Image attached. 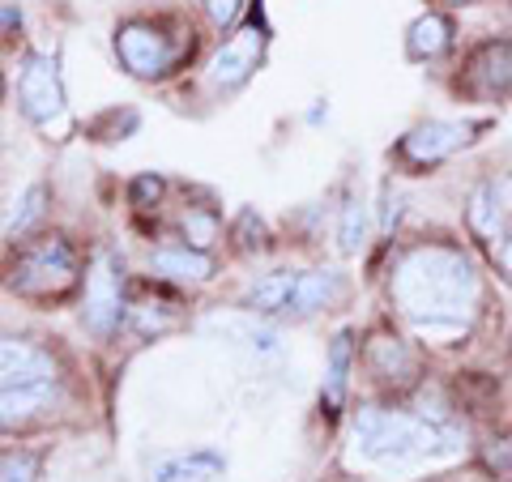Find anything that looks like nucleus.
Segmentation results:
<instances>
[{
  "label": "nucleus",
  "instance_id": "412c9836",
  "mask_svg": "<svg viewBox=\"0 0 512 482\" xmlns=\"http://www.w3.org/2000/svg\"><path fill=\"white\" fill-rule=\"evenodd\" d=\"M367 239H372V205L359 192H350L338 210V248L346 256H359L367 248Z\"/></svg>",
  "mask_w": 512,
  "mask_h": 482
},
{
  "label": "nucleus",
  "instance_id": "9d476101",
  "mask_svg": "<svg viewBox=\"0 0 512 482\" xmlns=\"http://www.w3.org/2000/svg\"><path fill=\"white\" fill-rule=\"evenodd\" d=\"M466 227L478 244L500 248L512 231V171L483 175L466 197Z\"/></svg>",
  "mask_w": 512,
  "mask_h": 482
},
{
  "label": "nucleus",
  "instance_id": "a211bd4d",
  "mask_svg": "<svg viewBox=\"0 0 512 482\" xmlns=\"http://www.w3.org/2000/svg\"><path fill=\"white\" fill-rule=\"evenodd\" d=\"M222 470H227V461H222L218 453L197 448V453H175V457L154 461L150 482H214Z\"/></svg>",
  "mask_w": 512,
  "mask_h": 482
},
{
  "label": "nucleus",
  "instance_id": "c85d7f7f",
  "mask_svg": "<svg viewBox=\"0 0 512 482\" xmlns=\"http://www.w3.org/2000/svg\"><path fill=\"white\" fill-rule=\"evenodd\" d=\"M491 256H495V269H500V278L512 286V231L504 235L500 248H491Z\"/></svg>",
  "mask_w": 512,
  "mask_h": 482
},
{
  "label": "nucleus",
  "instance_id": "aec40b11",
  "mask_svg": "<svg viewBox=\"0 0 512 482\" xmlns=\"http://www.w3.org/2000/svg\"><path fill=\"white\" fill-rule=\"evenodd\" d=\"M47 205H52V188L47 184H30L18 201L9 205V214H5V239L9 244H18V239H26L30 231L43 222L47 214Z\"/></svg>",
  "mask_w": 512,
  "mask_h": 482
},
{
  "label": "nucleus",
  "instance_id": "f03ea898",
  "mask_svg": "<svg viewBox=\"0 0 512 482\" xmlns=\"http://www.w3.org/2000/svg\"><path fill=\"white\" fill-rule=\"evenodd\" d=\"M457 448H466V436L444 431L419 410L359 406L350 423V457L359 465H380V470H410L414 461L457 453Z\"/></svg>",
  "mask_w": 512,
  "mask_h": 482
},
{
  "label": "nucleus",
  "instance_id": "9b49d317",
  "mask_svg": "<svg viewBox=\"0 0 512 482\" xmlns=\"http://www.w3.org/2000/svg\"><path fill=\"white\" fill-rule=\"evenodd\" d=\"M457 90L474 103H504L512 99V39H483L466 56Z\"/></svg>",
  "mask_w": 512,
  "mask_h": 482
},
{
  "label": "nucleus",
  "instance_id": "2eb2a0df",
  "mask_svg": "<svg viewBox=\"0 0 512 482\" xmlns=\"http://www.w3.org/2000/svg\"><path fill=\"white\" fill-rule=\"evenodd\" d=\"M346 273L338 269H299V286H295V299L286 308V320H308L316 312H329L346 299Z\"/></svg>",
  "mask_w": 512,
  "mask_h": 482
},
{
  "label": "nucleus",
  "instance_id": "ddd939ff",
  "mask_svg": "<svg viewBox=\"0 0 512 482\" xmlns=\"http://www.w3.org/2000/svg\"><path fill=\"white\" fill-rule=\"evenodd\" d=\"M150 273L154 278H163V282H180V286H205V282H214V256L210 252H201V248H192V244H158L150 252Z\"/></svg>",
  "mask_w": 512,
  "mask_h": 482
},
{
  "label": "nucleus",
  "instance_id": "dca6fc26",
  "mask_svg": "<svg viewBox=\"0 0 512 482\" xmlns=\"http://www.w3.org/2000/svg\"><path fill=\"white\" fill-rule=\"evenodd\" d=\"M453 43H457V26L440 9H427L406 26V60H414V64L444 60L448 52H453Z\"/></svg>",
  "mask_w": 512,
  "mask_h": 482
},
{
  "label": "nucleus",
  "instance_id": "7ed1b4c3",
  "mask_svg": "<svg viewBox=\"0 0 512 482\" xmlns=\"http://www.w3.org/2000/svg\"><path fill=\"white\" fill-rule=\"evenodd\" d=\"M111 52H116L120 69L137 82H167L192 64L197 56V30L192 22L175 18V13H137L124 18L111 35Z\"/></svg>",
  "mask_w": 512,
  "mask_h": 482
},
{
  "label": "nucleus",
  "instance_id": "6ab92c4d",
  "mask_svg": "<svg viewBox=\"0 0 512 482\" xmlns=\"http://www.w3.org/2000/svg\"><path fill=\"white\" fill-rule=\"evenodd\" d=\"M5 393V427L13 423H26V419H39V414H47L60 401V380H43V384H18V389H0Z\"/></svg>",
  "mask_w": 512,
  "mask_h": 482
},
{
  "label": "nucleus",
  "instance_id": "4be33fe9",
  "mask_svg": "<svg viewBox=\"0 0 512 482\" xmlns=\"http://www.w3.org/2000/svg\"><path fill=\"white\" fill-rule=\"evenodd\" d=\"M180 235H184V244L210 252L222 239L218 210H214V205H184V210H180Z\"/></svg>",
  "mask_w": 512,
  "mask_h": 482
},
{
  "label": "nucleus",
  "instance_id": "f8f14e48",
  "mask_svg": "<svg viewBox=\"0 0 512 482\" xmlns=\"http://www.w3.org/2000/svg\"><path fill=\"white\" fill-rule=\"evenodd\" d=\"M43 380H64L60 363L47 346L30 342V337H5L0 346V389H18V384H43Z\"/></svg>",
  "mask_w": 512,
  "mask_h": 482
},
{
  "label": "nucleus",
  "instance_id": "b1692460",
  "mask_svg": "<svg viewBox=\"0 0 512 482\" xmlns=\"http://www.w3.org/2000/svg\"><path fill=\"white\" fill-rule=\"evenodd\" d=\"M163 197H167V180H163V175L141 171V175L128 180V205H133V210H158Z\"/></svg>",
  "mask_w": 512,
  "mask_h": 482
},
{
  "label": "nucleus",
  "instance_id": "5701e85b",
  "mask_svg": "<svg viewBox=\"0 0 512 482\" xmlns=\"http://www.w3.org/2000/svg\"><path fill=\"white\" fill-rule=\"evenodd\" d=\"M128 320H133V329H137L141 337H150V333L158 337V333H167V329L180 325V316L171 312V303H167V299H141Z\"/></svg>",
  "mask_w": 512,
  "mask_h": 482
},
{
  "label": "nucleus",
  "instance_id": "f3484780",
  "mask_svg": "<svg viewBox=\"0 0 512 482\" xmlns=\"http://www.w3.org/2000/svg\"><path fill=\"white\" fill-rule=\"evenodd\" d=\"M295 286H299V269H274L244 291V308L256 316H286V308L295 299Z\"/></svg>",
  "mask_w": 512,
  "mask_h": 482
},
{
  "label": "nucleus",
  "instance_id": "393cba45",
  "mask_svg": "<svg viewBox=\"0 0 512 482\" xmlns=\"http://www.w3.org/2000/svg\"><path fill=\"white\" fill-rule=\"evenodd\" d=\"M43 470V457L30 453V448H9L0 457V482H39Z\"/></svg>",
  "mask_w": 512,
  "mask_h": 482
},
{
  "label": "nucleus",
  "instance_id": "6e6552de",
  "mask_svg": "<svg viewBox=\"0 0 512 482\" xmlns=\"http://www.w3.org/2000/svg\"><path fill=\"white\" fill-rule=\"evenodd\" d=\"M483 128L487 124H474V120H423L397 141L393 158L410 171H431V167H440L444 158H453L457 150L474 146Z\"/></svg>",
  "mask_w": 512,
  "mask_h": 482
},
{
  "label": "nucleus",
  "instance_id": "1a4fd4ad",
  "mask_svg": "<svg viewBox=\"0 0 512 482\" xmlns=\"http://www.w3.org/2000/svg\"><path fill=\"white\" fill-rule=\"evenodd\" d=\"M363 367L372 372L380 389H393V393L419 389V380H423V359L414 350V342L389 329H376L363 342Z\"/></svg>",
  "mask_w": 512,
  "mask_h": 482
},
{
  "label": "nucleus",
  "instance_id": "39448f33",
  "mask_svg": "<svg viewBox=\"0 0 512 482\" xmlns=\"http://www.w3.org/2000/svg\"><path fill=\"white\" fill-rule=\"evenodd\" d=\"M18 111L30 128L56 137L69 128V99L60 82V60L52 52H26L18 64Z\"/></svg>",
  "mask_w": 512,
  "mask_h": 482
},
{
  "label": "nucleus",
  "instance_id": "423d86ee",
  "mask_svg": "<svg viewBox=\"0 0 512 482\" xmlns=\"http://www.w3.org/2000/svg\"><path fill=\"white\" fill-rule=\"evenodd\" d=\"M265 47H269V26L265 22H239L235 30H227V39H222L210 60L201 64V82L210 94L218 99H227V94L244 90L252 82V73L265 64Z\"/></svg>",
  "mask_w": 512,
  "mask_h": 482
},
{
  "label": "nucleus",
  "instance_id": "bb28decb",
  "mask_svg": "<svg viewBox=\"0 0 512 482\" xmlns=\"http://www.w3.org/2000/svg\"><path fill=\"white\" fill-rule=\"evenodd\" d=\"M197 9L205 13V22H210L218 35H222V30H235V26H239L244 0H197Z\"/></svg>",
  "mask_w": 512,
  "mask_h": 482
},
{
  "label": "nucleus",
  "instance_id": "f257e3e1",
  "mask_svg": "<svg viewBox=\"0 0 512 482\" xmlns=\"http://www.w3.org/2000/svg\"><path fill=\"white\" fill-rule=\"evenodd\" d=\"M384 291L397 316L423 337V342H453L474 329L483 312V278L466 248L457 244H410L393 256Z\"/></svg>",
  "mask_w": 512,
  "mask_h": 482
},
{
  "label": "nucleus",
  "instance_id": "2f4dec72",
  "mask_svg": "<svg viewBox=\"0 0 512 482\" xmlns=\"http://www.w3.org/2000/svg\"><path fill=\"white\" fill-rule=\"evenodd\" d=\"M508 13H512V0H508Z\"/></svg>",
  "mask_w": 512,
  "mask_h": 482
},
{
  "label": "nucleus",
  "instance_id": "c756f323",
  "mask_svg": "<svg viewBox=\"0 0 512 482\" xmlns=\"http://www.w3.org/2000/svg\"><path fill=\"white\" fill-rule=\"evenodd\" d=\"M22 26V9H18V0H5V39H13V30Z\"/></svg>",
  "mask_w": 512,
  "mask_h": 482
},
{
  "label": "nucleus",
  "instance_id": "cd10ccee",
  "mask_svg": "<svg viewBox=\"0 0 512 482\" xmlns=\"http://www.w3.org/2000/svg\"><path fill=\"white\" fill-rule=\"evenodd\" d=\"M397 218H402V197H393V188L384 184L380 188V235H389Z\"/></svg>",
  "mask_w": 512,
  "mask_h": 482
},
{
  "label": "nucleus",
  "instance_id": "20e7f679",
  "mask_svg": "<svg viewBox=\"0 0 512 482\" xmlns=\"http://www.w3.org/2000/svg\"><path fill=\"white\" fill-rule=\"evenodd\" d=\"M9 291L30 303H60L82 282V256H77L69 235H39L13 252L9 261Z\"/></svg>",
  "mask_w": 512,
  "mask_h": 482
},
{
  "label": "nucleus",
  "instance_id": "0eeeda50",
  "mask_svg": "<svg viewBox=\"0 0 512 482\" xmlns=\"http://www.w3.org/2000/svg\"><path fill=\"white\" fill-rule=\"evenodd\" d=\"M128 320V303H124V265L116 252L99 248L86 273V299H82V325L107 342L111 333Z\"/></svg>",
  "mask_w": 512,
  "mask_h": 482
},
{
  "label": "nucleus",
  "instance_id": "a878e982",
  "mask_svg": "<svg viewBox=\"0 0 512 482\" xmlns=\"http://www.w3.org/2000/svg\"><path fill=\"white\" fill-rule=\"evenodd\" d=\"M231 239H235L239 252H261V248H265V222L256 218V210H239V214H235Z\"/></svg>",
  "mask_w": 512,
  "mask_h": 482
},
{
  "label": "nucleus",
  "instance_id": "7c9ffc66",
  "mask_svg": "<svg viewBox=\"0 0 512 482\" xmlns=\"http://www.w3.org/2000/svg\"><path fill=\"white\" fill-rule=\"evenodd\" d=\"M448 9H466V5H474V0H444Z\"/></svg>",
  "mask_w": 512,
  "mask_h": 482
},
{
  "label": "nucleus",
  "instance_id": "4468645a",
  "mask_svg": "<svg viewBox=\"0 0 512 482\" xmlns=\"http://www.w3.org/2000/svg\"><path fill=\"white\" fill-rule=\"evenodd\" d=\"M355 333L342 329L333 333L329 342V355H325V384H320V414L325 419H338V414L346 410V397H350V372H355Z\"/></svg>",
  "mask_w": 512,
  "mask_h": 482
}]
</instances>
